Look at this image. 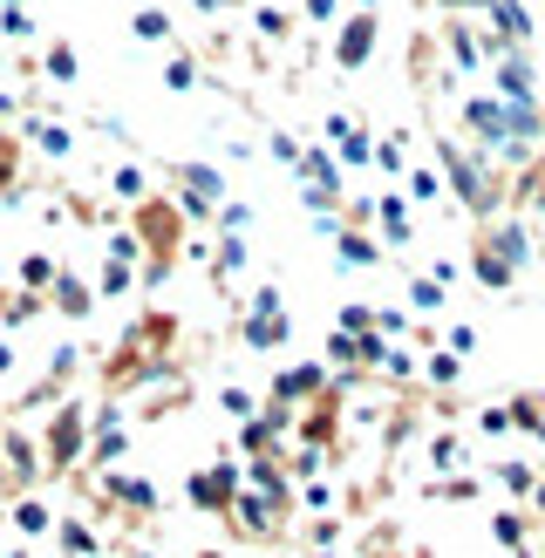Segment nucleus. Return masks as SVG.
Masks as SVG:
<instances>
[{
    "label": "nucleus",
    "mask_w": 545,
    "mask_h": 558,
    "mask_svg": "<svg viewBox=\"0 0 545 558\" xmlns=\"http://www.w3.org/2000/svg\"><path fill=\"white\" fill-rule=\"evenodd\" d=\"M436 171L450 178V198L477 218V226H491L505 205H511V178L498 171V163L471 157V144H457V136H436Z\"/></svg>",
    "instance_id": "nucleus-1"
},
{
    "label": "nucleus",
    "mask_w": 545,
    "mask_h": 558,
    "mask_svg": "<svg viewBox=\"0 0 545 558\" xmlns=\"http://www.w3.org/2000/svg\"><path fill=\"white\" fill-rule=\"evenodd\" d=\"M538 477H545V470H538V463H525V457H505V463H491V484H498L505 497H518V505H532Z\"/></svg>",
    "instance_id": "nucleus-18"
},
{
    "label": "nucleus",
    "mask_w": 545,
    "mask_h": 558,
    "mask_svg": "<svg viewBox=\"0 0 545 558\" xmlns=\"http://www.w3.org/2000/svg\"><path fill=\"white\" fill-rule=\"evenodd\" d=\"M300 14H307L314 27H335L341 21V0H300Z\"/></svg>",
    "instance_id": "nucleus-51"
},
{
    "label": "nucleus",
    "mask_w": 545,
    "mask_h": 558,
    "mask_svg": "<svg viewBox=\"0 0 545 558\" xmlns=\"http://www.w3.org/2000/svg\"><path fill=\"white\" fill-rule=\"evenodd\" d=\"M164 89H178V96H191V89H198V54H191V48L164 54Z\"/></svg>",
    "instance_id": "nucleus-32"
},
{
    "label": "nucleus",
    "mask_w": 545,
    "mask_h": 558,
    "mask_svg": "<svg viewBox=\"0 0 545 558\" xmlns=\"http://www.w3.org/2000/svg\"><path fill=\"white\" fill-rule=\"evenodd\" d=\"M327 388H335V381H327V368H320V361H300V368H280V375H272L266 402H280V409H300V402H320Z\"/></svg>",
    "instance_id": "nucleus-9"
},
{
    "label": "nucleus",
    "mask_w": 545,
    "mask_h": 558,
    "mask_svg": "<svg viewBox=\"0 0 545 558\" xmlns=\"http://www.w3.org/2000/svg\"><path fill=\"white\" fill-rule=\"evenodd\" d=\"M375 226L389 232L396 245H409V239H416V218H409V198H396V191H389V198H375Z\"/></svg>",
    "instance_id": "nucleus-25"
},
{
    "label": "nucleus",
    "mask_w": 545,
    "mask_h": 558,
    "mask_svg": "<svg viewBox=\"0 0 545 558\" xmlns=\"http://www.w3.org/2000/svg\"><path fill=\"white\" fill-rule=\"evenodd\" d=\"M0 375H14V348H8V333H0Z\"/></svg>",
    "instance_id": "nucleus-58"
},
{
    "label": "nucleus",
    "mask_w": 545,
    "mask_h": 558,
    "mask_svg": "<svg viewBox=\"0 0 545 558\" xmlns=\"http://www.w3.org/2000/svg\"><path fill=\"white\" fill-rule=\"evenodd\" d=\"M89 429H96V442H89V463L96 470H109L123 450H130V429H123V415H117V402H102L96 415H89Z\"/></svg>",
    "instance_id": "nucleus-13"
},
{
    "label": "nucleus",
    "mask_w": 545,
    "mask_h": 558,
    "mask_svg": "<svg viewBox=\"0 0 545 558\" xmlns=\"http://www.w3.org/2000/svg\"><path fill=\"white\" fill-rule=\"evenodd\" d=\"M300 184L320 191V198H341V157L335 150H307L300 157Z\"/></svg>",
    "instance_id": "nucleus-19"
},
{
    "label": "nucleus",
    "mask_w": 545,
    "mask_h": 558,
    "mask_svg": "<svg viewBox=\"0 0 545 558\" xmlns=\"http://www.w3.org/2000/svg\"><path fill=\"white\" fill-rule=\"evenodd\" d=\"M21 136H27V144H35L41 157H69V150H75V130L48 123V117H27V123H21Z\"/></svg>",
    "instance_id": "nucleus-21"
},
{
    "label": "nucleus",
    "mask_w": 545,
    "mask_h": 558,
    "mask_svg": "<svg viewBox=\"0 0 545 558\" xmlns=\"http://www.w3.org/2000/svg\"><path fill=\"white\" fill-rule=\"evenodd\" d=\"M96 551V532L82 518H62V558H89Z\"/></svg>",
    "instance_id": "nucleus-43"
},
{
    "label": "nucleus",
    "mask_w": 545,
    "mask_h": 558,
    "mask_svg": "<svg viewBox=\"0 0 545 558\" xmlns=\"http://www.w3.org/2000/svg\"><path fill=\"white\" fill-rule=\"evenodd\" d=\"M314 558H335V551H314Z\"/></svg>",
    "instance_id": "nucleus-61"
},
{
    "label": "nucleus",
    "mask_w": 545,
    "mask_h": 558,
    "mask_svg": "<svg viewBox=\"0 0 545 558\" xmlns=\"http://www.w3.org/2000/svg\"><path fill=\"white\" fill-rule=\"evenodd\" d=\"M253 27H259L266 41H287V35H293V14H287V8H272V0H266V8H253Z\"/></svg>",
    "instance_id": "nucleus-40"
},
{
    "label": "nucleus",
    "mask_w": 545,
    "mask_h": 558,
    "mask_svg": "<svg viewBox=\"0 0 545 558\" xmlns=\"http://www.w3.org/2000/svg\"><path fill=\"white\" fill-rule=\"evenodd\" d=\"M444 8H450V14H471V8H477V14H491V0H444Z\"/></svg>",
    "instance_id": "nucleus-56"
},
{
    "label": "nucleus",
    "mask_w": 545,
    "mask_h": 558,
    "mask_svg": "<svg viewBox=\"0 0 545 558\" xmlns=\"http://www.w3.org/2000/svg\"><path fill=\"white\" fill-rule=\"evenodd\" d=\"M35 314H48V293H8V306H0V327H8V333H21L27 320H35Z\"/></svg>",
    "instance_id": "nucleus-30"
},
{
    "label": "nucleus",
    "mask_w": 545,
    "mask_h": 558,
    "mask_svg": "<svg viewBox=\"0 0 545 558\" xmlns=\"http://www.w3.org/2000/svg\"><path fill=\"white\" fill-rule=\"evenodd\" d=\"M382 375H396V381H409V375H416V361H409V354L396 348V354H389V368H382Z\"/></svg>",
    "instance_id": "nucleus-55"
},
{
    "label": "nucleus",
    "mask_w": 545,
    "mask_h": 558,
    "mask_svg": "<svg viewBox=\"0 0 545 558\" xmlns=\"http://www.w3.org/2000/svg\"><path fill=\"white\" fill-rule=\"evenodd\" d=\"M245 226H253V205H226V211H218V232H245Z\"/></svg>",
    "instance_id": "nucleus-54"
},
{
    "label": "nucleus",
    "mask_w": 545,
    "mask_h": 558,
    "mask_svg": "<svg viewBox=\"0 0 545 558\" xmlns=\"http://www.w3.org/2000/svg\"><path fill=\"white\" fill-rule=\"evenodd\" d=\"M471 429H477V436H505V429H511V409H505V402L477 409V423H471Z\"/></svg>",
    "instance_id": "nucleus-49"
},
{
    "label": "nucleus",
    "mask_w": 545,
    "mask_h": 558,
    "mask_svg": "<svg viewBox=\"0 0 545 558\" xmlns=\"http://www.w3.org/2000/svg\"><path fill=\"white\" fill-rule=\"evenodd\" d=\"M48 524H55V518H48V505H41L35 490H27V497H14V532H21V538H35V532H48Z\"/></svg>",
    "instance_id": "nucleus-35"
},
{
    "label": "nucleus",
    "mask_w": 545,
    "mask_h": 558,
    "mask_svg": "<svg viewBox=\"0 0 545 558\" xmlns=\"http://www.w3.org/2000/svg\"><path fill=\"white\" fill-rule=\"evenodd\" d=\"M245 259H253V245H245V232H226V239H218V279L245 272Z\"/></svg>",
    "instance_id": "nucleus-38"
},
{
    "label": "nucleus",
    "mask_w": 545,
    "mask_h": 558,
    "mask_svg": "<svg viewBox=\"0 0 545 558\" xmlns=\"http://www.w3.org/2000/svg\"><path fill=\"white\" fill-rule=\"evenodd\" d=\"M444 54L457 62V75H477V69L491 62V41H477V27L463 21V14H450V21H444Z\"/></svg>",
    "instance_id": "nucleus-11"
},
{
    "label": "nucleus",
    "mask_w": 545,
    "mask_h": 558,
    "mask_svg": "<svg viewBox=\"0 0 545 558\" xmlns=\"http://www.w3.org/2000/svg\"><path fill=\"white\" fill-rule=\"evenodd\" d=\"M102 497H109V505H123V511H136V518L157 511V484L136 477V470H109V477H102Z\"/></svg>",
    "instance_id": "nucleus-15"
},
{
    "label": "nucleus",
    "mask_w": 545,
    "mask_h": 558,
    "mask_svg": "<svg viewBox=\"0 0 545 558\" xmlns=\"http://www.w3.org/2000/svg\"><path fill=\"white\" fill-rule=\"evenodd\" d=\"M14 178H21V144L0 130V191H14Z\"/></svg>",
    "instance_id": "nucleus-47"
},
{
    "label": "nucleus",
    "mask_w": 545,
    "mask_h": 558,
    "mask_svg": "<svg viewBox=\"0 0 545 558\" xmlns=\"http://www.w3.org/2000/svg\"><path fill=\"white\" fill-rule=\"evenodd\" d=\"M41 69H48V82H62V89H69V82L82 75V62H75V48H69V41H55V48H48V62H41Z\"/></svg>",
    "instance_id": "nucleus-41"
},
{
    "label": "nucleus",
    "mask_w": 545,
    "mask_h": 558,
    "mask_svg": "<svg viewBox=\"0 0 545 558\" xmlns=\"http://www.w3.org/2000/svg\"><path fill=\"white\" fill-rule=\"evenodd\" d=\"M218 409H226L232 423H253V415H259V396H253V388H226V396H218Z\"/></svg>",
    "instance_id": "nucleus-44"
},
{
    "label": "nucleus",
    "mask_w": 545,
    "mask_h": 558,
    "mask_svg": "<svg viewBox=\"0 0 545 558\" xmlns=\"http://www.w3.org/2000/svg\"><path fill=\"white\" fill-rule=\"evenodd\" d=\"M511 205H532V211H545V150L525 163V171L511 178Z\"/></svg>",
    "instance_id": "nucleus-27"
},
{
    "label": "nucleus",
    "mask_w": 545,
    "mask_h": 558,
    "mask_svg": "<svg viewBox=\"0 0 545 558\" xmlns=\"http://www.w3.org/2000/svg\"><path fill=\"white\" fill-rule=\"evenodd\" d=\"M375 171H389V178H409V130H389V136H375Z\"/></svg>",
    "instance_id": "nucleus-28"
},
{
    "label": "nucleus",
    "mask_w": 545,
    "mask_h": 558,
    "mask_svg": "<svg viewBox=\"0 0 545 558\" xmlns=\"http://www.w3.org/2000/svg\"><path fill=\"white\" fill-rule=\"evenodd\" d=\"M409 306H416V314H444V306H450V287H436L429 272H409Z\"/></svg>",
    "instance_id": "nucleus-33"
},
{
    "label": "nucleus",
    "mask_w": 545,
    "mask_h": 558,
    "mask_svg": "<svg viewBox=\"0 0 545 558\" xmlns=\"http://www.w3.org/2000/svg\"><path fill=\"white\" fill-rule=\"evenodd\" d=\"M471 245H484V253H498L511 272H525L538 253H532V232L525 226H518V218H491V226H477V239Z\"/></svg>",
    "instance_id": "nucleus-8"
},
{
    "label": "nucleus",
    "mask_w": 545,
    "mask_h": 558,
    "mask_svg": "<svg viewBox=\"0 0 545 558\" xmlns=\"http://www.w3.org/2000/svg\"><path fill=\"white\" fill-rule=\"evenodd\" d=\"M327 361H335L341 375L362 368V333H341V327H335V333H327Z\"/></svg>",
    "instance_id": "nucleus-39"
},
{
    "label": "nucleus",
    "mask_w": 545,
    "mask_h": 558,
    "mask_svg": "<svg viewBox=\"0 0 545 558\" xmlns=\"http://www.w3.org/2000/svg\"><path fill=\"white\" fill-rule=\"evenodd\" d=\"M266 150H272V157H280V163H287V171H300V157H307V144H300V136H293V130H272V136H266Z\"/></svg>",
    "instance_id": "nucleus-45"
},
{
    "label": "nucleus",
    "mask_w": 545,
    "mask_h": 558,
    "mask_svg": "<svg viewBox=\"0 0 545 558\" xmlns=\"http://www.w3.org/2000/svg\"><path fill=\"white\" fill-rule=\"evenodd\" d=\"M164 178L184 191V218H218V211H226V178H218L211 163L178 157V163H164Z\"/></svg>",
    "instance_id": "nucleus-4"
},
{
    "label": "nucleus",
    "mask_w": 545,
    "mask_h": 558,
    "mask_svg": "<svg viewBox=\"0 0 545 558\" xmlns=\"http://www.w3.org/2000/svg\"><path fill=\"white\" fill-rule=\"evenodd\" d=\"M320 130H327V144H335L341 163H375V136H368V123H354V117H341V109H335Z\"/></svg>",
    "instance_id": "nucleus-14"
},
{
    "label": "nucleus",
    "mask_w": 545,
    "mask_h": 558,
    "mask_svg": "<svg viewBox=\"0 0 545 558\" xmlns=\"http://www.w3.org/2000/svg\"><path fill=\"white\" fill-rule=\"evenodd\" d=\"M423 375H429V388H457V381H463V361H457L450 348H429V361H423Z\"/></svg>",
    "instance_id": "nucleus-36"
},
{
    "label": "nucleus",
    "mask_w": 545,
    "mask_h": 558,
    "mask_svg": "<svg viewBox=\"0 0 545 558\" xmlns=\"http://www.w3.org/2000/svg\"><path fill=\"white\" fill-rule=\"evenodd\" d=\"M444 348H450L457 361H463V354H477V327H463V320H457V327H450V341H444Z\"/></svg>",
    "instance_id": "nucleus-52"
},
{
    "label": "nucleus",
    "mask_w": 545,
    "mask_h": 558,
    "mask_svg": "<svg viewBox=\"0 0 545 558\" xmlns=\"http://www.w3.org/2000/svg\"><path fill=\"white\" fill-rule=\"evenodd\" d=\"M109 191H117L123 205H144V198H150V184H144V171H136V163H117V171H109Z\"/></svg>",
    "instance_id": "nucleus-37"
},
{
    "label": "nucleus",
    "mask_w": 545,
    "mask_h": 558,
    "mask_svg": "<svg viewBox=\"0 0 545 558\" xmlns=\"http://www.w3.org/2000/svg\"><path fill=\"white\" fill-rule=\"evenodd\" d=\"M375 35H382V21L368 8H354L341 27H335V69H368V54H375Z\"/></svg>",
    "instance_id": "nucleus-10"
},
{
    "label": "nucleus",
    "mask_w": 545,
    "mask_h": 558,
    "mask_svg": "<svg viewBox=\"0 0 545 558\" xmlns=\"http://www.w3.org/2000/svg\"><path fill=\"white\" fill-rule=\"evenodd\" d=\"M341 333H375V306L368 300H348L341 306Z\"/></svg>",
    "instance_id": "nucleus-46"
},
{
    "label": "nucleus",
    "mask_w": 545,
    "mask_h": 558,
    "mask_svg": "<svg viewBox=\"0 0 545 558\" xmlns=\"http://www.w3.org/2000/svg\"><path fill=\"white\" fill-rule=\"evenodd\" d=\"M130 35L144 41V48H164V41H178V21L164 14V8H136L130 14Z\"/></svg>",
    "instance_id": "nucleus-23"
},
{
    "label": "nucleus",
    "mask_w": 545,
    "mask_h": 558,
    "mask_svg": "<svg viewBox=\"0 0 545 558\" xmlns=\"http://www.w3.org/2000/svg\"><path fill=\"white\" fill-rule=\"evenodd\" d=\"M55 272H62V266H55L48 253H27L14 279H21V293H48V287H55Z\"/></svg>",
    "instance_id": "nucleus-34"
},
{
    "label": "nucleus",
    "mask_w": 545,
    "mask_h": 558,
    "mask_svg": "<svg viewBox=\"0 0 545 558\" xmlns=\"http://www.w3.org/2000/svg\"><path fill=\"white\" fill-rule=\"evenodd\" d=\"M429 470H450V477H463V470H471V450H463L457 429H436V436H429Z\"/></svg>",
    "instance_id": "nucleus-24"
},
{
    "label": "nucleus",
    "mask_w": 545,
    "mask_h": 558,
    "mask_svg": "<svg viewBox=\"0 0 545 558\" xmlns=\"http://www.w3.org/2000/svg\"><path fill=\"white\" fill-rule=\"evenodd\" d=\"M239 490H245L239 484V463H205V470H191V477H184V497L198 511H211V518H226Z\"/></svg>",
    "instance_id": "nucleus-7"
},
{
    "label": "nucleus",
    "mask_w": 545,
    "mask_h": 558,
    "mask_svg": "<svg viewBox=\"0 0 545 558\" xmlns=\"http://www.w3.org/2000/svg\"><path fill=\"white\" fill-rule=\"evenodd\" d=\"M82 442H89V409H82V402H55L48 436H41L48 477H69V463H82Z\"/></svg>",
    "instance_id": "nucleus-3"
},
{
    "label": "nucleus",
    "mask_w": 545,
    "mask_h": 558,
    "mask_svg": "<svg viewBox=\"0 0 545 558\" xmlns=\"http://www.w3.org/2000/svg\"><path fill=\"white\" fill-rule=\"evenodd\" d=\"M409 198H416V205H444V171H429V163L409 171Z\"/></svg>",
    "instance_id": "nucleus-42"
},
{
    "label": "nucleus",
    "mask_w": 545,
    "mask_h": 558,
    "mask_svg": "<svg viewBox=\"0 0 545 558\" xmlns=\"http://www.w3.org/2000/svg\"><path fill=\"white\" fill-rule=\"evenodd\" d=\"M423 497H436V505H477V497H484V477H471V470H463V477H429Z\"/></svg>",
    "instance_id": "nucleus-22"
},
{
    "label": "nucleus",
    "mask_w": 545,
    "mask_h": 558,
    "mask_svg": "<svg viewBox=\"0 0 545 558\" xmlns=\"http://www.w3.org/2000/svg\"><path fill=\"white\" fill-rule=\"evenodd\" d=\"M280 511H287V505H272V497H259V490H239L226 518H239V532H245V538H272V518H280Z\"/></svg>",
    "instance_id": "nucleus-17"
},
{
    "label": "nucleus",
    "mask_w": 545,
    "mask_h": 558,
    "mask_svg": "<svg viewBox=\"0 0 545 558\" xmlns=\"http://www.w3.org/2000/svg\"><path fill=\"white\" fill-rule=\"evenodd\" d=\"M457 123H463V130L477 136V150H484V157H498V163H518V171H525V157H518V144H511V117H505V102L491 96V89L463 96Z\"/></svg>",
    "instance_id": "nucleus-2"
},
{
    "label": "nucleus",
    "mask_w": 545,
    "mask_h": 558,
    "mask_svg": "<svg viewBox=\"0 0 545 558\" xmlns=\"http://www.w3.org/2000/svg\"><path fill=\"white\" fill-rule=\"evenodd\" d=\"M525 532H532V511H518V505H511V511H498V518H491V538H498V545H505L511 558L525 551Z\"/></svg>",
    "instance_id": "nucleus-29"
},
{
    "label": "nucleus",
    "mask_w": 545,
    "mask_h": 558,
    "mask_svg": "<svg viewBox=\"0 0 545 558\" xmlns=\"http://www.w3.org/2000/svg\"><path fill=\"white\" fill-rule=\"evenodd\" d=\"M335 538H341V518H314L307 524V545L314 551H335Z\"/></svg>",
    "instance_id": "nucleus-50"
},
{
    "label": "nucleus",
    "mask_w": 545,
    "mask_h": 558,
    "mask_svg": "<svg viewBox=\"0 0 545 558\" xmlns=\"http://www.w3.org/2000/svg\"><path fill=\"white\" fill-rule=\"evenodd\" d=\"M525 511H532V524H545V477H538V490H532V505H525Z\"/></svg>",
    "instance_id": "nucleus-57"
},
{
    "label": "nucleus",
    "mask_w": 545,
    "mask_h": 558,
    "mask_svg": "<svg viewBox=\"0 0 545 558\" xmlns=\"http://www.w3.org/2000/svg\"><path fill=\"white\" fill-rule=\"evenodd\" d=\"M300 497H307V511H314V518H327V505H335V490H327V477H314V484L300 490Z\"/></svg>",
    "instance_id": "nucleus-53"
},
{
    "label": "nucleus",
    "mask_w": 545,
    "mask_h": 558,
    "mask_svg": "<svg viewBox=\"0 0 545 558\" xmlns=\"http://www.w3.org/2000/svg\"><path fill=\"white\" fill-rule=\"evenodd\" d=\"M48 306H55V314H69V320H89L96 314V287L62 266V272H55V287H48Z\"/></svg>",
    "instance_id": "nucleus-16"
},
{
    "label": "nucleus",
    "mask_w": 545,
    "mask_h": 558,
    "mask_svg": "<svg viewBox=\"0 0 545 558\" xmlns=\"http://www.w3.org/2000/svg\"><path fill=\"white\" fill-rule=\"evenodd\" d=\"M491 96H498V102H538L532 48H491Z\"/></svg>",
    "instance_id": "nucleus-6"
},
{
    "label": "nucleus",
    "mask_w": 545,
    "mask_h": 558,
    "mask_svg": "<svg viewBox=\"0 0 545 558\" xmlns=\"http://www.w3.org/2000/svg\"><path fill=\"white\" fill-rule=\"evenodd\" d=\"M335 259H341V266H362V272H375V266L389 259V253H382V245H375L368 232H354V226H341V232H335Z\"/></svg>",
    "instance_id": "nucleus-20"
},
{
    "label": "nucleus",
    "mask_w": 545,
    "mask_h": 558,
    "mask_svg": "<svg viewBox=\"0 0 545 558\" xmlns=\"http://www.w3.org/2000/svg\"><path fill=\"white\" fill-rule=\"evenodd\" d=\"M471 272H477V287H491V293H511L518 287V272L498 253H484V245H471Z\"/></svg>",
    "instance_id": "nucleus-26"
},
{
    "label": "nucleus",
    "mask_w": 545,
    "mask_h": 558,
    "mask_svg": "<svg viewBox=\"0 0 545 558\" xmlns=\"http://www.w3.org/2000/svg\"><path fill=\"white\" fill-rule=\"evenodd\" d=\"M287 333H293V320H287V306H280V287H259L253 306L239 314V341L272 354V348H287Z\"/></svg>",
    "instance_id": "nucleus-5"
},
{
    "label": "nucleus",
    "mask_w": 545,
    "mask_h": 558,
    "mask_svg": "<svg viewBox=\"0 0 545 558\" xmlns=\"http://www.w3.org/2000/svg\"><path fill=\"white\" fill-rule=\"evenodd\" d=\"M0 35H8V41H35V21H27V8H0Z\"/></svg>",
    "instance_id": "nucleus-48"
},
{
    "label": "nucleus",
    "mask_w": 545,
    "mask_h": 558,
    "mask_svg": "<svg viewBox=\"0 0 545 558\" xmlns=\"http://www.w3.org/2000/svg\"><path fill=\"white\" fill-rule=\"evenodd\" d=\"M232 442H239L245 457H280V442H287V436H272L259 415H253V423H239V429H232Z\"/></svg>",
    "instance_id": "nucleus-31"
},
{
    "label": "nucleus",
    "mask_w": 545,
    "mask_h": 558,
    "mask_svg": "<svg viewBox=\"0 0 545 558\" xmlns=\"http://www.w3.org/2000/svg\"><path fill=\"white\" fill-rule=\"evenodd\" d=\"M491 48H532V35H538V21H532V8L525 0H491Z\"/></svg>",
    "instance_id": "nucleus-12"
},
{
    "label": "nucleus",
    "mask_w": 545,
    "mask_h": 558,
    "mask_svg": "<svg viewBox=\"0 0 545 558\" xmlns=\"http://www.w3.org/2000/svg\"><path fill=\"white\" fill-rule=\"evenodd\" d=\"M0 306H8V287H0Z\"/></svg>",
    "instance_id": "nucleus-60"
},
{
    "label": "nucleus",
    "mask_w": 545,
    "mask_h": 558,
    "mask_svg": "<svg viewBox=\"0 0 545 558\" xmlns=\"http://www.w3.org/2000/svg\"><path fill=\"white\" fill-rule=\"evenodd\" d=\"M0 429H8V402H0Z\"/></svg>",
    "instance_id": "nucleus-59"
}]
</instances>
